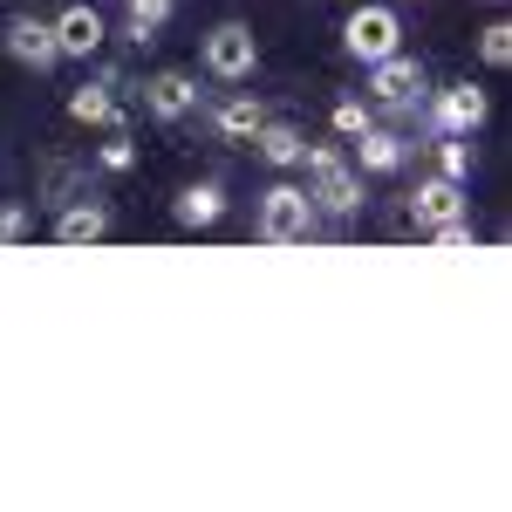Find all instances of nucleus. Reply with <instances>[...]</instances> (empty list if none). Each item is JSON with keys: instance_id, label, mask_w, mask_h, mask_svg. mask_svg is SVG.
Returning a JSON list of instances; mask_svg holds the SVG:
<instances>
[{"instance_id": "f3484780", "label": "nucleus", "mask_w": 512, "mask_h": 512, "mask_svg": "<svg viewBox=\"0 0 512 512\" xmlns=\"http://www.w3.org/2000/svg\"><path fill=\"white\" fill-rule=\"evenodd\" d=\"M437 178L472 185V137H437Z\"/></svg>"}, {"instance_id": "393cba45", "label": "nucleus", "mask_w": 512, "mask_h": 512, "mask_svg": "<svg viewBox=\"0 0 512 512\" xmlns=\"http://www.w3.org/2000/svg\"><path fill=\"white\" fill-rule=\"evenodd\" d=\"M301 164H308V178H315V171H328V164H349V158H342V144H301Z\"/></svg>"}, {"instance_id": "a211bd4d", "label": "nucleus", "mask_w": 512, "mask_h": 512, "mask_svg": "<svg viewBox=\"0 0 512 512\" xmlns=\"http://www.w3.org/2000/svg\"><path fill=\"white\" fill-rule=\"evenodd\" d=\"M171 21V0H130V41H151Z\"/></svg>"}, {"instance_id": "39448f33", "label": "nucleus", "mask_w": 512, "mask_h": 512, "mask_svg": "<svg viewBox=\"0 0 512 512\" xmlns=\"http://www.w3.org/2000/svg\"><path fill=\"white\" fill-rule=\"evenodd\" d=\"M137 103H144V117L151 123H185L198 117V76H185V69H158V76H144L137 82Z\"/></svg>"}, {"instance_id": "5701e85b", "label": "nucleus", "mask_w": 512, "mask_h": 512, "mask_svg": "<svg viewBox=\"0 0 512 512\" xmlns=\"http://www.w3.org/2000/svg\"><path fill=\"white\" fill-rule=\"evenodd\" d=\"M28 233H35V212L28 205H0V246H21Z\"/></svg>"}, {"instance_id": "b1692460", "label": "nucleus", "mask_w": 512, "mask_h": 512, "mask_svg": "<svg viewBox=\"0 0 512 512\" xmlns=\"http://www.w3.org/2000/svg\"><path fill=\"white\" fill-rule=\"evenodd\" d=\"M431 246L437 253H472V226L465 219H444V226H431Z\"/></svg>"}, {"instance_id": "f8f14e48", "label": "nucleus", "mask_w": 512, "mask_h": 512, "mask_svg": "<svg viewBox=\"0 0 512 512\" xmlns=\"http://www.w3.org/2000/svg\"><path fill=\"white\" fill-rule=\"evenodd\" d=\"M315 212H328V219H355L362 212V171L355 164H328V171H315Z\"/></svg>"}, {"instance_id": "ddd939ff", "label": "nucleus", "mask_w": 512, "mask_h": 512, "mask_svg": "<svg viewBox=\"0 0 512 512\" xmlns=\"http://www.w3.org/2000/svg\"><path fill=\"white\" fill-rule=\"evenodd\" d=\"M410 219L431 233V226H444V219H465V185L458 178H424L417 192H410Z\"/></svg>"}, {"instance_id": "6e6552de", "label": "nucleus", "mask_w": 512, "mask_h": 512, "mask_svg": "<svg viewBox=\"0 0 512 512\" xmlns=\"http://www.w3.org/2000/svg\"><path fill=\"white\" fill-rule=\"evenodd\" d=\"M0 48L21 62V69H55L62 62V48H55V28L35 21V14H7V28H0Z\"/></svg>"}, {"instance_id": "423d86ee", "label": "nucleus", "mask_w": 512, "mask_h": 512, "mask_svg": "<svg viewBox=\"0 0 512 512\" xmlns=\"http://www.w3.org/2000/svg\"><path fill=\"white\" fill-rule=\"evenodd\" d=\"M485 117H492V96L478 82H451L431 96V137H472Z\"/></svg>"}, {"instance_id": "f03ea898", "label": "nucleus", "mask_w": 512, "mask_h": 512, "mask_svg": "<svg viewBox=\"0 0 512 512\" xmlns=\"http://www.w3.org/2000/svg\"><path fill=\"white\" fill-rule=\"evenodd\" d=\"M342 48H349L362 69H369V62H383V55H396V48H403V14L383 7V0L349 7V21H342Z\"/></svg>"}, {"instance_id": "2eb2a0df", "label": "nucleus", "mask_w": 512, "mask_h": 512, "mask_svg": "<svg viewBox=\"0 0 512 512\" xmlns=\"http://www.w3.org/2000/svg\"><path fill=\"white\" fill-rule=\"evenodd\" d=\"M171 219H178L185 233L219 226V219H226V192H219V185H185V192H178V205H171Z\"/></svg>"}, {"instance_id": "dca6fc26", "label": "nucleus", "mask_w": 512, "mask_h": 512, "mask_svg": "<svg viewBox=\"0 0 512 512\" xmlns=\"http://www.w3.org/2000/svg\"><path fill=\"white\" fill-rule=\"evenodd\" d=\"M301 144H308V137H301L294 123H274V117L253 130V151L274 164V171H294V164H301Z\"/></svg>"}, {"instance_id": "1a4fd4ad", "label": "nucleus", "mask_w": 512, "mask_h": 512, "mask_svg": "<svg viewBox=\"0 0 512 512\" xmlns=\"http://www.w3.org/2000/svg\"><path fill=\"white\" fill-rule=\"evenodd\" d=\"M349 144H355V171H362V178H390V171H403L410 151H417V144H410L403 130H390V123H369L362 137H349Z\"/></svg>"}, {"instance_id": "aec40b11", "label": "nucleus", "mask_w": 512, "mask_h": 512, "mask_svg": "<svg viewBox=\"0 0 512 512\" xmlns=\"http://www.w3.org/2000/svg\"><path fill=\"white\" fill-rule=\"evenodd\" d=\"M69 198H82V171H76V164H48L41 205H69Z\"/></svg>"}, {"instance_id": "9b49d317", "label": "nucleus", "mask_w": 512, "mask_h": 512, "mask_svg": "<svg viewBox=\"0 0 512 512\" xmlns=\"http://www.w3.org/2000/svg\"><path fill=\"white\" fill-rule=\"evenodd\" d=\"M267 123V110H260V96H246V89H233V96H219L212 110H205V130L219 137V144H253V130Z\"/></svg>"}, {"instance_id": "f257e3e1", "label": "nucleus", "mask_w": 512, "mask_h": 512, "mask_svg": "<svg viewBox=\"0 0 512 512\" xmlns=\"http://www.w3.org/2000/svg\"><path fill=\"white\" fill-rule=\"evenodd\" d=\"M315 219H321L315 198L301 192V185H287V178L260 192V239H267V246H301V239H315Z\"/></svg>"}, {"instance_id": "a878e982", "label": "nucleus", "mask_w": 512, "mask_h": 512, "mask_svg": "<svg viewBox=\"0 0 512 512\" xmlns=\"http://www.w3.org/2000/svg\"><path fill=\"white\" fill-rule=\"evenodd\" d=\"M492 7H499V0H492Z\"/></svg>"}, {"instance_id": "0eeeda50", "label": "nucleus", "mask_w": 512, "mask_h": 512, "mask_svg": "<svg viewBox=\"0 0 512 512\" xmlns=\"http://www.w3.org/2000/svg\"><path fill=\"white\" fill-rule=\"evenodd\" d=\"M48 28H55V48H62V62H89V55H103V41H110V21H103L89 0L62 7Z\"/></svg>"}, {"instance_id": "412c9836", "label": "nucleus", "mask_w": 512, "mask_h": 512, "mask_svg": "<svg viewBox=\"0 0 512 512\" xmlns=\"http://www.w3.org/2000/svg\"><path fill=\"white\" fill-rule=\"evenodd\" d=\"M335 137H362V130H369V123H376V110H369V103H362V96H342V103H335Z\"/></svg>"}, {"instance_id": "6ab92c4d", "label": "nucleus", "mask_w": 512, "mask_h": 512, "mask_svg": "<svg viewBox=\"0 0 512 512\" xmlns=\"http://www.w3.org/2000/svg\"><path fill=\"white\" fill-rule=\"evenodd\" d=\"M478 55H485V69H506L512 62V28L506 21H485V28H478Z\"/></svg>"}, {"instance_id": "4be33fe9", "label": "nucleus", "mask_w": 512, "mask_h": 512, "mask_svg": "<svg viewBox=\"0 0 512 512\" xmlns=\"http://www.w3.org/2000/svg\"><path fill=\"white\" fill-rule=\"evenodd\" d=\"M96 164H103V171H130V164H137V144H130V130H110V137H103V151H96Z\"/></svg>"}, {"instance_id": "20e7f679", "label": "nucleus", "mask_w": 512, "mask_h": 512, "mask_svg": "<svg viewBox=\"0 0 512 512\" xmlns=\"http://www.w3.org/2000/svg\"><path fill=\"white\" fill-rule=\"evenodd\" d=\"M369 103L376 110H390V117H410L417 103H424V62L417 55H383V62H369Z\"/></svg>"}, {"instance_id": "7ed1b4c3", "label": "nucleus", "mask_w": 512, "mask_h": 512, "mask_svg": "<svg viewBox=\"0 0 512 512\" xmlns=\"http://www.w3.org/2000/svg\"><path fill=\"white\" fill-rule=\"evenodd\" d=\"M198 62H205L212 82H246L260 69V41H253L246 21H219V28H205V41H198Z\"/></svg>"}, {"instance_id": "9d476101", "label": "nucleus", "mask_w": 512, "mask_h": 512, "mask_svg": "<svg viewBox=\"0 0 512 512\" xmlns=\"http://www.w3.org/2000/svg\"><path fill=\"white\" fill-rule=\"evenodd\" d=\"M69 117L96 123V130H117V123H123V76H117V69H103L96 82L69 89Z\"/></svg>"}, {"instance_id": "4468645a", "label": "nucleus", "mask_w": 512, "mask_h": 512, "mask_svg": "<svg viewBox=\"0 0 512 512\" xmlns=\"http://www.w3.org/2000/svg\"><path fill=\"white\" fill-rule=\"evenodd\" d=\"M55 239H62V246H96V239H110V205H96V198L55 205Z\"/></svg>"}]
</instances>
